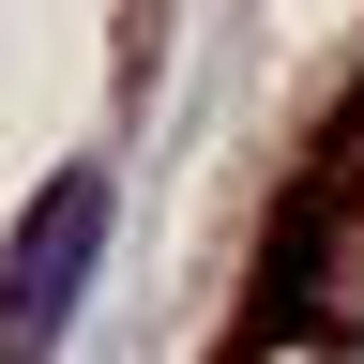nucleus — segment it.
Masks as SVG:
<instances>
[{"label":"nucleus","instance_id":"f257e3e1","mask_svg":"<svg viewBox=\"0 0 364 364\" xmlns=\"http://www.w3.org/2000/svg\"><path fill=\"white\" fill-rule=\"evenodd\" d=\"M91 258H107V167H61L16 213V243H0V364H46V349H61Z\"/></svg>","mask_w":364,"mask_h":364}]
</instances>
